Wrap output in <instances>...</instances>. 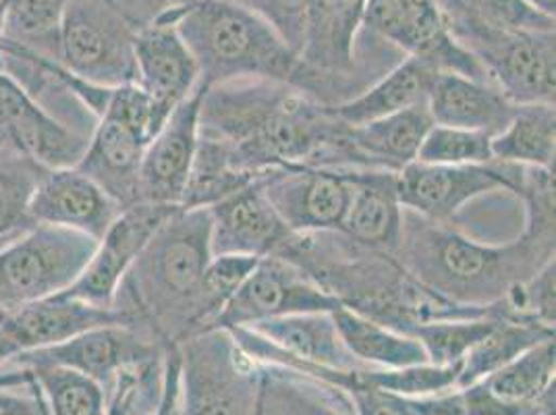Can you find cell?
I'll list each match as a JSON object with an SVG mask.
<instances>
[{"instance_id":"6da1fadb","label":"cell","mask_w":556,"mask_h":415,"mask_svg":"<svg viewBox=\"0 0 556 415\" xmlns=\"http://www.w3.org/2000/svg\"><path fill=\"white\" fill-rule=\"evenodd\" d=\"M519 198L526 229L505 246L465 237L451 223H437L403 208L396 262L424 289L467 307H492L510 289L555 260V173L526 166Z\"/></svg>"},{"instance_id":"7a4b0ae2","label":"cell","mask_w":556,"mask_h":415,"mask_svg":"<svg viewBox=\"0 0 556 415\" xmlns=\"http://www.w3.org/2000/svg\"><path fill=\"white\" fill-rule=\"evenodd\" d=\"M200 131L225 141L254 177L287 166L357 168L349 125L330 104L280 81L237 79L206 88Z\"/></svg>"},{"instance_id":"3957f363","label":"cell","mask_w":556,"mask_h":415,"mask_svg":"<svg viewBox=\"0 0 556 415\" xmlns=\"http://www.w3.org/2000/svg\"><path fill=\"white\" fill-rule=\"evenodd\" d=\"M208 208H179L123 278L115 305L164 347L204 330L202 280L212 260Z\"/></svg>"},{"instance_id":"277c9868","label":"cell","mask_w":556,"mask_h":415,"mask_svg":"<svg viewBox=\"0 0 556 415\" xmlns=\"http://www.w3.org/2000/svg\"><path fill=\"white\" fill-rule=\"evenodd\" d=\"M168 11L198 63L202 86L270 79L305 92L307 75L300 56L248 9L231 0H191Z\"/></svg>"},{"instance_id":"5b68a950","label":"cell","mask_w":556,"mask_h":415,"mask_svg":"<svg viewBox=\"0 0 556 415\" xmlns=\"http://www.w3.org/2000/svg\"><path fill=\"white\" fill-rule=\"evenodd\" d=\"M444 20L455 40L513 104H555V32L496 29L455 15Z\"/></svg>"},{"instance_id":"8992f818","label":"cell","mask_w":556,"mask_h":415,"mask_svg":"<svg viewBox=\"0 0 556 415\" xmlns=\"http://www.w3.org/2000/svg\"><path fill=\"white\" fill-rule=\"evenodd\" d=\"M98 239L31 225L0 246V314L65 293L88 266Z\"/></svg>"},{"instance_id":"52a82bcc","label":"cell","mask_w":556,"mask_h":415,"mask_svg":"<svg viewBox=\"0 0 556 415\" xmlns=\"http://www.w3.org/2000/svg\"><path fill=\"white\" fill-rule=\"evenodd\" d=\"M136 32L138 25L113 0H70L59 36V63L100 88L138 84Z\"/></svg>"},{"instance_id":"ba28073f","label":"cell","mask_w":556,"mask_h":415,"mask_svg":"<svg viewBox=\"0 0 556 415\" xmlns=\"http://www.w3.org/2000/svg\"><path fill=\"white\" fill-rule=\"evenodd\" d=\"M179 351L181 415H254L257 364L229 330H202Z\"/></svg>"},{"instance_id":"9c48e42d","label":"cell","mask_w":556,"mask_h":415,"mask_svg":"<svg viewBox=\"0 0 556 415\" xmlns=\"http://www.w3.org/2000/svg\"><path fill=\"white\" fill-rule=\"evenodd\" d=\"M526 166L492 161L486 164H424L412 162L396 173L401 206L437 223H451L471 200L507 189L519 196Z\"/></svg>"},{"instance_id":"30bf717a","label":"cell","mask_w":556,"mask_h":415,"mask_svg":"<svg viewBox=\"0 0 556 415\" xmlns=\"http://www.w3.org/2000/svg\"><path fill=\"white\" fill-rule=\"evenodd\" d=\"M364 25L407 56L441 73L490 81L473 54L451 34L439 0H368Z\"/></svg>"},{"instance_id":"8fae6325","label":"cell","mask_w":556,"mask_h":415,"mask_svg":"<svg viewBox=\"0 0 556 415\" xmlns=\"http://www.w3.org/2000/svg\"><path fill=\"white\" fill-rule=\"evenodd\" d=\"M343 305L314 278L280 255L260 257L210 328H239L291 314L332 312ZM208 328V330H210Z\"/></svg>"},{"instance_id":"7c38bea8","label":"cell","mask_w":556,"mask_h":415,"mask_svg":"<svg viewBox=\"0 0 556 415\" xmlns=\"http://www.w3.org/2000/svg\"><path fill=\"white\" fill-rule=\"evenodd\" d=\"M166 347L143 326L109 324L84 330L59 345L45 347L11 360L2 368L24 369L50 364L81 372L100 382L109 397L123 369L134 368L163 355Z\"/></svg>"},{"instance_id":"4fadbf2b","label":"cell","mask_w":556,"mask_h":415,"mask_svg":"<svg viewBox=\"0 0 556 415\" xmlns=\"http://www.w3.org/2000/svg\"><path fill=\"white\" fill-rule=\"evenodd\" d=\"M366 9L368 0H307L300 61L307 75L305 93L314 100L326 104L325 93L353 75Z\"/></svg>"},{"instance_id":"5bb4252c","label":"cell","mask_w":556,"mask_h":415,"mask_svg":"<svg viewBox=\"0 0 556 415\" xmlns=\"http://www.w3.org/2000/svg\"><path fill=\"white\" fill-rule=\"evenodd\" d=\"M260 185L289 231H341L353 191L349 168L287 166L266 173Z\"/></svg>"},{"instance_id":"9a60e30c","label":"cell","mask_w":556,"mask_h":415,"mask_svg":"<svg viewBox=\"0 0 556 415\" xmlns=\"http://www.w3.org/2000/svg\"><path fill=\"white\" fill-rule=\"evenodd\" d=\"M179 208L150 202L123 208L111 227L98 239L88 266L65 295L100 307H113L123 278L127 277L154 232Z\"/></svg>"},{"instance_id":"2e32d148","label":"cell","mask_w":556,"mask_h":415,"mask_svg":"<svg viewBox=\"0 0 556 415\" xmlns=\"http://www.w3.org/2000/svg\"><path fill=\"white\" fill-rule=\"evenodd\" d=\"M109 324L138 326L118 305L100 307L65 293L9 310L0 314V368L20 355L59 345L84 330Z\"/></svg>"},{"instance_id":"e0dca14e","label":"cell","mask_w":556,"mask_h":415,"mask_svg":"<svg viewBox=\"0 0 556 415\" xmlns=\"http://www.w3.org/2000/svg\"><path fill=\"white\" fill-rule=\"evenodd\" d=\"M90 138L63 125L0 70V148H11L42 168H70L81 161Z\"/></svg>"},{"instance_id":"ac0fdd59","label":"cell","mask_w":556,"mask_h":415,"mask_svg":"<svg viewBox=\"0 0 556 415\" xmlns=\"http://www.w3.org/2000/svg\"><path fill=\"white\" fill-rule=\"evenodd\" d=\"M206 86H198L164 121L139 164V202L181 206L200 141V109Z\"/></svg>"},{"instance_id":"d6986e66","label":"cell","mask_w":556,"mask_h":415,"mask_svg":"<svg viewBox=\"0 0 556 415\" xmlns=\"http://www.w3.org/2000/svg\"><path fill=\"white\" fill-rule=\"evenodd\" d=\"M123 208L77 166L45 168L34 187L27 216L31 225H52L100 239Z\"/></svg>"},{"instance_id":"ffe728a7","label":"cell","mask_w":556,"mask_h":415,"mask_svg":"<svg viewBox=\"0 0 556 415\" xmlns=\"http://www.w3.org/2000/svg\"><path fill=\"white\" fill-rule=\"evenodd\" d=\"M208 212L212 255H277L293 235L270 206L260 181L218 200Z\"/></svg>"},{"instance_id":"44dd1931","label":"cell","mask_w":556,"mask_h":415,"mask_svg":"<svg viewBox=\"0 0 556 415\" xmlns=\"http://www.w3.org/2000/svg\"><path fill=\"white\" fill-rule=\"evenodd\" d=\"M138 86L150 93L164 111L173 113L200 86L198 63L187 48L170 11L164 9L150 24L136 32Z\"/></svg>"},{"instance_id":"7402d4cb","label":"cell","mask_w":556,"mask_h":415,"mask_svg":"<svg viewBox=\"0 0 556 415\" xmlns=\"http://www.w3.org/2000/svg\"><path fill=\"white\" fill-rule=\"evenodd\" d=\"M353 185L341 232L353 243L394 254L403 225L396 173L380 168H349Z\"/></svg>"},{"instance_id":"603a6c76","label":"cell","mask_w":556,"mask_h":415,"mask_svg":"<svg viewBox=\"0 0 556 415\" xmlns=\"http://www.w3.org/2000/svg\"><path fill=\"white\" fill-rule=\"evenodd\" d=\"M434 125L501 134L517 104L490 81L469 79L457 73H439L426 104Z\"/></svg>"},{"instance_id":"cb8c5ba5","label":"cell","mask_w":556,"mask_h":415,"mask_svg":"<svg viewBox=\"0 0 556 415\" xmlns=\"http://www.w3.org/2000/svg\"><path fill=\"white\" fill-rule=\"evenodd\" d=\"M146 141L111 116H100L77 168L121 208L139 202V164Z\"/></svg>"},{"instance_id":"d4e9b609","label":"cell","mask_w":556,"mask_h":415,"mask_svg":"<svg viewBox=\"0 0 556 415\" xmlns=\"http://www.w3.org/2000/svg\"><path fill=\"white\" fill-rule=\"evenodd\" d=\"M439 73L441 71L430 67L428 63L407 56L366 90L332 104L330 111L341 123L357 127L376 118L426 106Z\"/></svg>"},{"instance_id":"484cf974","label":"cell","mask_w":556,"mask_h":415,"mask_svg":"<svg viewBox=\"0 0 556 415\" xmlns=\"http://www.w3.org/2000/svg\"><path fill=\"white\" fill-rule=\"evenodd\" d=\"M255 364L254 415H355L353 401L345 389L295 369L264 362Z\"/></svg>"},{"instance_id":"4316f807","label":"cell","mask_w":556,"mask_h":415,"mask_svg":"<svg viewBox=\"0 0 556 415\" xmlns=\"http://www.w3.org/2000/svg\"><path fill=\"white\" fill-rule=\"evenodd\" d=\"M432 125L428 109L416 106L366 125L349 127V146L355 154L357 168L403 171L417 161L421 141Z\"/></svg>"},{"instance_id":"83f0119b","label":"cell","mask_w":556,"mask_h":415,"mask_svg":"<svg viewBox=\"0 0 556 415\" xmlns=\"http://www.w3.org/2000/svg\"><path fill=\"white\" fill-rule=\"evenodd\" d=\"M330 316L349 353L364 368H405L428 362L424 347L414 337L371 320L348 305H339Z\"/></svg>"},{"instance_id":"f1b7e54d","label":"cell","mask_w":556,"mask_h":415,"mask_svg":"<svg viewBox=\"0 0 556 415\" xmlns=\"http://www.w3.org/2000/svg\"><path fill=\"white\" fill-rule=\"evenodd\" d=\"M555 104H517L507 127L492 138V159L555 173Z\"/></svg>"},{"instance_id":"f546056e","label":"cell","mask_w":556,"mask_h":415,"mask_svg":"<svg viewBox=\"0 0 556 415\" xmlns=\"http://www.w3.org/2000/svg\"><path fill=\"white\" fill-rule=\"evenodd\" d=\"M546 339H555V328H546L542 324L523 323V320L498 318L486 337L480 339L465 353L459 380H457V391L482 382L486 376L507 366L523 351L532 349L533 345Z\"/></svg>"},{"instance_id":"4dcf8cb0","label":"cell","mask_w":556,"mask_h":415,"mask_svg":"<svg viewBox=\"0 0 556 415\" xmlns=\"http://www.w3.org/2000/svg\"><path fill=\"white\" fill-rule=\"evenodd\" d=\"M555 339H546L486 376L480 385L503 403L535 405L555 391Z\"/></svg>"},{"instance_id":"1f68e13d","label":"cell","mask_w":556,"mask_h":415,"mask_svg":"<svg viewBox=\"0 0 556 415\" xmlns=\"http://www.w3.org/2000/svg\"><path fill=\"white\" fill-rule=\"evenodd\" d=\"M70 0H4L2 42L59 63V36Z\"/></svg>"},{"instance_id":"d6a6232c","label":"cell","mask_w":556,"mask_h":415,"mask_svg":"<svg viewBox=\"0 0 556 415\" xmlns=\"http://www.w3.org/2000/svg\"><path fill=\"white\" fill-rule=\"evenodd\" d=\"M42 392L48 415H106L111 397L90 376L50 364L24 368Z\"/></svg>"},{"instance_id":"836d02e7","label":"cell","mask_w":556,"mask_h":415,"mask_svg":"<svg viewBox=\"0 0 556 415\" xmlns=\"http://www.w3.org/2000/svg\"><path fill=\"white\" fill-rule=\"evenodd\" d=\"M501 316L498 312L476 318H446L416 324L405 330L424 347L428 362L437 366H451L465 357V353L484 339Z\"/></svg>"},{"instance_id":"e575fe53","label":"cell","mask_w":556,"mask_h":415,"mask_svg":"<svg viewBox=\"0 0 556 415\" xmlns=\"http://www.w3.org/2000/svg\"><path fill=\"white\" fill-rule=\"evenodd\" d=\"M42 171L24 154L0 148V246L31 227L27 206Z\"/></svg>"},{"instance_id":"d590c367","label":"cell","mask_w":556,"mask_h":415,"mask_svg":"<svg viewBox=\"0 0 556 415\" xmlns=\"http://www.w3.org/2000/svg\"><path fill=\"white\" fill-rule=\"evenodd\" d=\"M462 362L451 366L417 364L405 368H364L357 374V387L366 385L403 399H426L457 391Z\"/></svg>"},{"instance_id":"8d00e7d4","label":"cell","mask_w":556,"mask_h":415,"mask_svg":"<svg viewBox=\"0 0 556 415\" xmlns=\"http://www.w3.org/2000/svg\"><path fill=\"white\" fill-rule=\"evenodd\" d=\"M444 15L465 17L496 29L555 32V17L533 9L526 0H439Z\"/></svg>"},{"instance_id":"74e56055","label":"cell","mask_w":556,"mask_h":415,"mask_svg":"<svg viewBox=\"0 0 556 415\" xmlns=\"http://www.w3.org/2000/svg\"><path fill=\"white\" fill-rule=\"evenodd\" d=\"M492 161V136L444 125H432L417 152V162L424 164L462 166Z\"/></svg>"},{"instance_id":"f35d334b","label":"cell","mask_w":556,"mask_h":415,"mask_svg":"<svg viewBox=\"0 0 556 415\" xmlns=\"http://www.w3.org/2000/svg\"><path fill=\"white\" fill-rule=\"evenodd\" d=\"M260 257L254 255H212L202 280V316L204 330H208L223 307L229 303L243 280L250 277Z\"/></svg>"},{"instance_id":"ab89813d","label":"cell","mask_w":556,"mask_h":415,"mask_svg":"<svg viewBox=\"0 0 556 415\" xmlns=\"http://www.w3.org/2000/svg\"><path fill=\"white\" fill-rule=\"evenodd\" d=\"M168 115L170 113L164 111L163 106L143 88H139L138 84H125L111 90L106 106L100 116L115 118L146 143H150L161 131Z\"/></svg>"},{"instance_id":"60d3db41","label":"cell","mask_w":556,"mask_h":415,"mask_svg":"<svg viewBox=\"0 0 556 415\" xmlns=\"http://www.w3.org/2000/svg\"><path fill=\"white\" fill-rule=\"evenodd\" d=\"M270 25L298 56L305 34L307 0H231Z\"/></svg>"},{"instance_id":"b9f144b4","label":"cell","mask_w":556,"mask_h":415,"mask_svg":"<svg viewBox=\"0 0 556 415\" xmlns=\"http://www.w3.org/2000/svg\"><path fill=\"white\" fill-rule=\"evenodd\" d=\"M0 415H48L45 397L27 369L0 368Z\"/></svg>"},{"instance_id":"7bdbcfd3","label":"cell","mask_w":556,"mask_h":415,"mask_svg":"<svg viewBox=\"0 0 556 415\" xmlns=\"http://www.w3.org/2000/svg\"><path fill=\"white\" fill-rule=\"evenodd\" d=\"M355 415H414L407 399L359 385L349 391Z\"/></svg>"},{"instance_id":"ee69618b","label":"cell","mask_w":556,"mask_h":415,"mask_svg":"<svg viewBox=\"0 0 556 415\" xmlns=\"http://www.w3.org/2000/svg\"><path fill=\"white\" fill-rule=\"evenodd\" d=\"M129 392H131V368L123 369L116 378L115 389L111 392L109 414L106 415H129Z\"/></svg>"},{"instance_id":"f6af8a7d","label":"cell","mask_w":556,"mask_h":415,"mask_svg":"<svg viewBox=\"0 0 556 415\" xmlns=\"http://www.w3.org/2000/svg\"><path fill=\"white\" fill-rule=\"evenodd\" d=\"M528 4H532L533 9H538L540 13L555 17L556 15V0H526Z\"/></svg>"},{"instance_id":"bcb514c9","label":"cell","mask_w":556,"mask_h":415,"mask_svg":"<svg viewBox=\"0 0 556 415\" xmlns=\"http://www.w3.org/2000/svg\"><path fill=\"white\" fill-rule=\"evenodd\" d=\"M535 415H555V403H551V405H546L544 410H540Z\"/></svg>"}]
</instances>
